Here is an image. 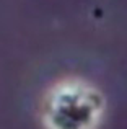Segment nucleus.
<instances>
[{"label":"nucleus","instance_id":"nucleus-1","mask_svg":"<svg viewBox=\"0 0 127 129\" xmlns=\"http://www.w3.org/2000/svg\"><path fill=\"white\" fill-rule=\"evenodd\" d=\"M104 113V98L91 83L69 79L55 83L42 103L46 129H96Z\"/></svg>","mask_w":127,"mask_h":129}]
</instances>
